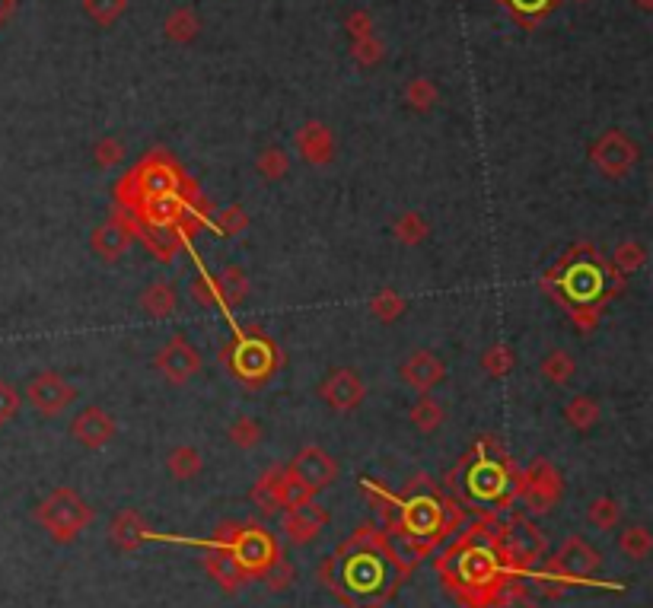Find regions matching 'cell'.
<instances>
[{
    "mask_svg": "<svg viewBox=\"0 0 653 608\" xmlns=\"http://www.w3.org/2000/svg\"><path fill=\"white\" fill-rule=\"evenodd\" d=\"M437 570L446 589H453L462 602L485 608L507 583H513L501 558V526H494L491 516L472 523L456 545L443 551Z\"/></svg>",
    "mask_w": 653,
    "mask_h": 608,
    "instance_id": "6da1fadb",
    "label": "cell"
},
{
    "mask_svg": "<svg viewBox=\"0 0 653 608\" xmlns=\"http://www.w3.org/2000/svg\"><path fill=\"white\" fill-rule=\"evenodd\" d=\"M587 246H574L567 252L561 262L545 274L548 287L558 293V300L567 306L571 319L583 328V335H590L599 316H603L606 300H612V293L606 290V284H625V274H612L606 281V265L593 258L596 252H590V258L583 255Z\"/></svg>",
    "mask_w": 653,
    "mask_h": 608,
    "instance_id": "7a4b0ae2",
    "label": "cell"
},
{
    "mask_svg": "<svg viewBox=\"0 0 653 608\" xmlns=\"http://www.w3.org/2000/svg\"><path fill=\"white\" fill-rule=\"evenodd\" d=\"M389 535H405L427 554L446 535H453V526L446 523V497L437 491L431 475H415L405 484V491L399 494V519H395V529Z\"/></svg>",
    "mask_w": 653,
    "mask_h": 608,
    "instance_id": "3957f363",
    "label": "cell"
},
{
    "mask_svg": "<svg viewBox=\"0 0 653 608\" xmlns=\"http://www.w3.org/2000/svg\"><path fill=\"white\" fill-rule=\"evenodd\" d=\"M115 207L118 211H134L137 204L150 198H166V195H198V185L182 172V166L166 153H153L147 160L137 163L125 179H118L115 188Z\"/></svg>",
    "mask_w": 653,
    "mask_h": 608,
    "instance_id": "277c9868",
    "label": "cell"
},
{
    "mask_svg": "<svg viewBox=\"0 0 653 608\" xmlns=\"http://www.w3.org/2000/svg\"><path fill=\"white\" fill-rule=\"evenodd\" d=\"M223 367L230 370V376H236L246 389H262L265 382H271L278 376L284 354L281 347L274 344V338H268L262 328H236L230 344L220 347L217 357Z\"/></svg>",
    "mask_w": 653,
    "mask_h": 608,
    "instance_id": "5b68a950",
    "label": "cell"
},
{
    "mask_svg": "<svg viewBox=\"0 0 653 608\" xmlns=\"http://www.w3.org/2000/svg\"><path fill=\"white\" fill-rule=\"evenodd\" d=\"M459 468H466V481L462 488L472 500L481 503H510L513 500V478H517V468L510 465L501 440L494 437H481L475 453L462 462Z\"/></svg>",
    "mask_w": 653,
    "mask_h": 608,
    "instance_id": "8992f818",
    "label": "cell"
},
{
    "mask_svg": "<svg viewBox=\"0 0 653 608\" xmlns=\"http://www.w3.org/2000/svg\"><path fill=\"white\" fill-rule=\"evenodd\" d=\"M211 542L230 548V554L236 558V564L246 570L249 580H262V573L281 558L278 538L259 523H236V519H230V523L214 529Z\"/></svg>",
    "mask_w": 653,
    "mask_h": 608,
    "instance_id": "52a82bcc",
    "label": "cell"
},
{
    "mask_svg": "<svg viewBox=\"0 0 653 608\" xmlns=\"http://www.w3.org/2000/svg\"><path fill=\"white\" fill-rule=\"evenodd\" d=\"M599 567H603V554H599L587 538L571 535L564 538L561 548L545 561L539 583L545 596H561L567 583H593Z\"/></svg>",
    "mask_w": 653,
    "mask_h": 608,
    "instance_id": "ba28073f",
    "label": "cell"
},
{
    "mask_svg": "<svg viewBox=\"0 0 653 608\" xmlns=\"http://www.w3.org/2000/svg\"><path fill=\"white\" fill-rule=\"evenodd\" d=\"M96 510L80 497L74 488H55L39 507H36V523L51 535V542L71 545L93 526Z\"/></svg>",
    "mask_w": 653,
    "mask_h": 608,
    "instance_id": "9c48e42d",
    "label": "cell"
},
{
    "mask_svg": "<svg viewBox=\"0 0 653 608\" xmlns=\"http://www.w3.org/2000/svg\"><path fill=\"white\" fill-rule=\"evenodd\" d=\"M513 497L523 500L532 516L552 513L564 497V475L558 472L555 462L542 456L532 459L526 472H517V478H513Z\"/></svg>",
    "mask_w": 653,
    "mask_h": 608,
    "instance_id": "30bf717a",
    "label": "cell"
},
{
    "mask_svg": "<svg viewBox=\"0 0 653 608\" xmlns=\"http://www.w3.org/2000/svg\"><path fill=\"white\" fill-rule=\"evenodd\" d=\"M542 554H545V538L526 516H513L507 526H501V558L513 583L520 577H529Z\"/></svg>",
    "mask_w": 653,
    "mask_h": 608,
    "instance_id": "8fae6325",
    "label": "cell"
},
{
    "mask_svg": "<svg viewBox=\"0 0 653 608\" xmlns=\"http://www.w3.org/2000/svg\"><path fill=\"white\" fill-rule=\"evenodd\" d=\"M77 395L80 392L74 382L55 370H42L26 382V402L45 421L61 418V414L77 402Z\"/></svg>",
    "mask_w": 653,
    "mask_h": 608,
    "instance_id": "7c38bea8",
    "label": "cell"
},
{
    "mask_svg": "<svg viewBox=\"0 0 653 608\" xmlns=\"http://www.w3.org/2000/svg\"><path fill=\"white\" fill-rule=\"evenodd\" d=\"M590 160L596 166V172H603L609 182H622L628 179V172L638 166L641 150L622 131H606L590 150Z\"/></svg>",
    "mask_w": 653,
    "mask_h": 608,
    "instance_id": "4fadbf2b",
    "label": "cell"
},
{
    "mask_svg": "<svg viewBox=\"0 0 653 608\" xmlns=\"http://www.w3.org/2000/svg\"><path fill=\"white\" fill-rule=\"evenodd\" d=\"M153 367L160 370L166 382H173V386H188L201 373V354L185 335H173L157 351V357H153Z\"/></svg>",
    "mask_w": 653,
    "mask_h": 608,
    "instance_id": "5bb4252c",
    "label": "cell"
},
{
    "mask_svg": "<svg viewBox=\"0 0 653 608\" xmlns=\"http://www.w3.org/2000/svg\"><path fill=\"white\" fill-rule=\"evenodd\" d=\"M287 472L294 475L297 481H303L313 494H319V491L332 488V484L338 481L341 468H338V462H335V456L329 453V449L309 443V446L300 449L294 459H290Z\"/></svg>",
    "mask_w": 653,
    "mask_h": 608,
    "instance_id": "9a60e30c",
    "label": "cell"
},
{
    "mask_svg": "<svg viewBox=\"0 0 653 608\" xmlns=\"http://www.w3.org/2000/svg\"><path fill=\"white\" fill-rule=\"evenodd\" d=\"M319 398H322V402L329 405L335 414H351V411H357L360 405H364L367 386H364V379H360L357 370L338 367V370H332L329 376L322 379Z\"/></svg>",
    "mask_w": 653,
    "mask_h": 608,
    "instance_id": "2e32d148",
    "label": "cell"
},
{
    "mask_svg": "<svg viewBox=\"0 0 653 608\" xmlns=\"http://www.w3.org/2000/svg\"><path fill=\"white\" fill-rule=\"evenodd\" d=\"M118 211V207H115ZM125 220H128V227H131V236L141 242V246L157 258L160 265H169L173 258L188 246V233L179 230V227H147V223H137L134 217H128L125 211H118Z\"/></svg>",
    "mask_w": 653,
    "mask_h": 608,
    "instance_id": "e0dca14e",
    "label": "cell"
},
{
    "mask_svg": "<svg viewBox=\"0 0 653 608\" xmlns=\"http://www.w3.org/2000/svg\"><path fill=\"white\" fill-rule=\"evenodd\" d=\"M329 523H332V513L325 510V507H319L316 500H309V503H303V507L284 510L281 532H284V538H287L290 545L303 548V545H313L316 538H319V532Z\"/></svg>",
    "mask_w": 653,
    "mask_h": 608,
    "instance_id": "ac0fdd59",
    "label": "cell"
},
{
    "mask_svg": "<svg viewBox=\"0 0 653 608\" xmlns=\"http://www.w3.org/2000/svg\"><path fill=\"white\" fill-rule=\"evenodd\" d=\"M131 246H134L131 227H128V220L118 211L106 223H99V227L93 230V236H90L93 255L99 258V262H106V265L118 262V258H125Z\"/></svg>",
    "mask_w": 653,
    "mask_h": 608,
    "instance_id": "d6986e66",
    "label": "cell"
},
{
    "mask_svg": "<svg viewBox=\"0 0 653 608\" xmlns=\"http://www.w3.org/2000/svg\"><path fill=\"white\" fill-rule=\"evenodd\" d=\"M115 433H118L115 418H112L106 408H99V405L83 408L77 418L71 421V437H74L83 449H102V446H109Z\"/></svg>",
    "mask_w": 653,
    "mask_h": 608,
    "instance_id": "ffe728a7",
    "label": "cell"
},
{
    "mask_svg": "<svg viewBox=\"0 0 653 608\" xmlns=\"http://www.w3.org/2000/svg\"><path fill=\"white\" fill-rule=\"evenodd\" d=\"M204 573L223 589V593H239V589L246 586V570L236 564V558L230 554V548H223V545H217V542H208L204 545Z\"/></svg>",
    "mask_w": 653,
    "mask_h": 608,
    "instance_id": "44dd1931",
    "label": "cell"
},
{
    "mask_svg": "<svg viewBox=\"0 0 653 608\" xmlns=\"http://www.w3.org/2000/svg\"><path fill=\"white\" fill-rule=\"evenodd\" d=\"M402 379H405V386L408 389H415L421 395H427L431 389H437L440 382L446 379V367H443V360L434 354V351H415V354H408V360L399 367Z\"/></svg>",
    "mask_w": 653,
    "mask_h": 608,
    "instance_id": "7402d4cb",
    "label": "cell"
},
{
    "mask_svg": "<svg viewBox=\"0 0 653 608\" xmlns=\"http://www.w3.org/2000/svg\"><path fill=\"white\" fill-rule=\"evenodd\" d=\"M294 144L309 166H325V163H332V156H335V137L329 128L319 125V121L303 125L294 137Z\"/></svg>",
    "mask_w": 653,
    "mask_h": 608,
    "instance_id": "603a6c76",
    "label": "cell"
},
{
    "mask_svg": "<svg viewBox=\"0 0 653 608\" xmlns=\"http://www.w3.org/2000/svg\"><path fill=\"white\" fill-rule=\"evenodd\" d=\"M147 523H144V516L137 513L134 507H125V510H118L112 519H109V542L118 548V551H137L144 545V538H147Z\"/></svg>",
    "mask_w": 653,
    "mask_h": 608,
    "instance_id": "cb8c5ba5",
    "label": "cell"
},
{
    "mask_svg": "<svg viewBox=\"0 0 653 608\" xmlns=\"http://www.w3.org/2000/svg\"><path fill=\"white\" fill-rule=\"evenodd\" d=\"M137 306H141V312L150 319H169L179 306V293L169 281H153L150 287H144L141 297H137Z\"/></svg>",
    "mask_w": 653,
    "mask_h": 608,
    "instance_id": "d4e9b609",
    "label": "cell"
},
{
    "mask_svg": "<svg viewBox=\"0 0 653 608\" xmlns=\"http://www.w3.org/2000/svg\"><path fill=\"white\" fill-rule=\"evenodd\" d=\"M281 478H284V465H274V468H268V472H262L259 481L252 484V503L265 516L281 510Z\"/></svg>",
    "mask_w": 653,
    "mask_h": 608,
    "instance_id": "484cf974",
    "label": "cell"
},
{
    "mask_svg": "<svg viewBox=\"0 0 653 608\" xmlns=\"http://www.w3.org/2000/svg\"><path fill=\"white\" fill-rule=\"evenodd\" d=\"M217 290H220L223 312H230L249 297V274L239 265H227L217 274Z\"/></svg>",
    "mask_w": 653,
    "mask_h": 608,
    "instance_id": "4316f807",
    "label": "cell"
},
{
    "mask_svg": "<svg viewBox=\"0 0 653 608\" xmlns=\"http://www.w3.org/2000/svg\"><path fill=\"white\" fill-rule=\"evenodd\" d=\"M166 472L176 481H195L204 472V456L195 446H173L166 453Z\"/></svg>",
    "mask_w": 653,
    "mask_h": 608,
    "instance_id": "83f0119b",
    "label": "cell"
},
{
    "mask_svg": "<svg viewBox=\"0 0 653 608\" xmlns=\"http://www.w3.org/2000/svg\"><path fill=\"white\" fill-rule=\"evenodd\" d=\"M599 418H603V405L596 402L593 395H574L571 402L564 405V421L567 427H574L580 433H587L599 424Z\"/></svg>",
    "mask_w": 653,
    "mask_h": 608,
    "instance_id": "f1b7e54d",
    "label": "cell"
},
{
    "mask_svg": "<svg viewBox=\"0 0 653 608\" xmlns=\"http://www.w3.org/2000/svg\"><path fill=\"white\" fill-rule=\"evenodd\" d=\"M364 494L370 500V507L380 516V523L392 532L395 529V519H399V494H392L383 481H370L364 478Z\"/></svg>",
    "mask_w": 653,
    "mask_h": 608,
    "instance_id": "f546056e",
    "label": "cell"
},
{
    "mask_svg": "<svg viewBox=\"0 0 653 608\" xmlns=\"http://www.w3.org/2000/svg\"><path fill=\"white\" fill-rule=\"evenodd\" d=\"M411 427H415L418 433H437L440 427H443V421H446V408H443V402H437V398L427 392V395H421L415 405H411Z\"/></svg>",
    "mask_w": 653,
    "mask_h": 608,
    "instance_id": "4dcf8cb0",
    "label": "cell"
},
{
    "mask_svg": "<svg viewBox=\"0 0 653 608\" xmlns=\"http://www.w3.org/2000/svg\"><path fill=\"white\" fill-rule=\"evenodd\" d=\"M392 236L402 242V246H408V249H415V246H421V242L431 236V223H427V217L424 214H418V211H405L402 217H395V223H392Z\"/></svg>",
    "mask_w": 653,
    "mask_h": 608,
    "instance_id": "1f68e13d",
    "label": "cell"
},
{
    "mask_svg": "<svg viewBox=\"0 0 653 608\" xmlns=\"http://www.w3.org/2000/svg\"><path fill=\"white\" fill-rule=\"evenodd\" d=\"M208 230H211L217 239H233V236H239V233L249 230V214H246L239 204H230V207H223L220 214L208 217Z\"/></svg>",
    "mask_w": 653,
    "mask_h": 608,
    "instance_id": "d6a6232c",
    "label": "cell"
},
{
    "mask_svg": "<svg viewBox=\"0 0 653 608\" xmlns=\"http://www.w3.org/2000/svg\"><path fill=\"white\" fill-rule=\"evenodd\" d=\"M367 309H370V316H373L376 322L392 325L395 319H402V316H405L408 300L402 297L399 290H380V293H376V297H370Z\"/></svg>",
    "mask_w": 653,
    "mask_h": 608,
    "instance_id": "836d02e7",
    "label": "cell"
},
{
    "mask_svg": "<svg viewBox=\"0 0 653 608\" xmlns=\"http://www.w3.org/2000/svg\"><path fill=\"white\" fill-rule=\"evenodd\" d=\"M539 373H542L545 382H552V386H567V382H571L574 373H577V363H574L571 354L561 351V347H558V351H548V354L542 357Z\"/></svg>",
    "mask_w": 653,
    "mask_h": 608,
    "instance_id": "e575fe53",
    "label": "cell"
},
{
    "mask_svg": "<svg viewBox=\"0 0 653 608\" xmlns=\"http://www.w3.org/2000/svg\"><path fill=\"white\" fill-rule=\"evenodd\" d=\"M618 551L625 554V558H631V561H647L650 558V551H653V535H650V529L647 526H628V529H622V535H618Z\"/></svg>",
    "mask_w": 653,
    "mask_h": 608,
    "instance_id": "d590c367",
    "label": "cell"
},
{
    "mask_svg": "<svg viewBox=\"0 0 653 608\" xmlns=\"http://www.w3.org/2000/svg\"><path fill=\"white\" fill-rule=\"evenodd\" d=\"M227 437H230V443L236 446V449H243V453H249V449H255V446H262V440H265V427L255 421V418H249V414H243V418H236L230 427H227Z\"/></svg>",
    "mask_w": 653,
    "mask_h": 608,
    "instance_id": "8d00e7d4",
    "label": "cell"
},
{
    "mask_svg": "<svg viewBox=\"0 0 653 608\" xmlns=\"http://www.w3.org/2000/svg\"><path fill=\"white\" fill-rule=\"evenodd\" d=\"M188 297H192V300H195L198 306H204V309H223L220 290H217V277H211L201 265H198V271H195L192 281H188Z\"/></svg>",
    "mask_w": 653,
    "mask_h": 608,
    "instance_id": "74e56055",
    "label": "cell"
},
{
    "mask_svg": "<svg viewBox=\"0 0 653 608\" xmlns=\"http://www.w3.org/2000/svg\"><path fill=\"white\" fill-rule=\"evenodd\" d=\"M622 519V507H618L615 497H596L590 507H587V523L596 532H612Z\"/></svg>",
    "mask_w": 653,
    "mask_h": 608,
    "instance_id": "f35d334b",
    "label": "cell"
},
{
    "mask_svg": "<svg viewBox=\"0 0 653 608\" xmlns=\"http://www.w3.org/2000/svg\"><path fill=\"white\" fill-rule=\"evenodd\" d=\"M513 367H517V354H513V347H507V344H491L488 351L481 354V370H485L491 379L507 376Z\"/></svg>",
    "mask_w": 653,
    "mask_h": 608,
    "instance_id": "ab89813d",
    "label": "cell"
},
{
    "mask_svg": "<svg viewBox=\"0 0 653 608\" xmlns=\"http://www.w3.org/2000/svg\"><path fill=\"white\" fill-rule=\"evenodd\" d=\"M647 265V249L641 246V242H622V246H615L612 252V268L618 274H634L638 268Z\"/></svg>",
    "mask_w": 653,
    "mask_h": 608,
    "instance_id": "60d3db41",
    "label": "cell"
},
{
    "mask_svg": "<svg viewBox=\"0 0 653 608\" xmlns=\"http://www.w3.org/2000/svg\"><path fill=\"white\" fill-rule=\"evenodd\" d=\"M255 169H259V176L265 182H281L287 172H290V160L281 147H268L259 153V160H255Z\"/></svg>",
    "mask_w": 653,
    "mask_h": 608,
    "instance_id": "b9f144b4",
    "label": "cell"
},
{
    "mask_svg": "<svg viewBox=\"0 0 653 608\" xmlns=\"http://www.w3.org/2000/svg\"><path fill=\"white\" fill-rule=\"evenodd\" d=\"M316 500V494L306 488L303 481H297L294 475L287 472L284 465V478H281V510H294V507H303V503Z\"/></svg>",
    "mask_w": 653,
    "mask_h": 608,
    "instance_id": "7bdbcfd3",
    "label": "cell"
},
{
    "mask_svg": "<svg viewBox=\"0 0 653 608\" xmlns=\"http://www.w3.org/2000/svg\"><path fill=\"white\" fill-rule=\"evenodd\" d=\"M485 608H542L536 599H532L523 586H517V583H507L501 593H497Z\"/></svg>",
    "mask_w": 653,
    "mask_h": 608,
    "instance_id": "ee69618b",
    "label": "cell"
},
{
    "mask_svg": "<svg viewBox=\"0 0 653 608\" xmlns=\"http://www.w3.org/2000/svg\"><path fill=\"white\" fill-rule=\"evenodd\" d=\"M262 583H265L268 593H284V589L294 583V564L284 561V554H281V558L262 573Z\"/></svg>",
    "mask_w": 653,
    "mask_h": 608,
    "instance_id": "f6af8a7d",
    "label": "cell"
},
{
    "mask_svg": "<svg viewBox=\"0 0 653 608\" xmlns=\"http://www.w3.org/2000/svg\"><path fill=\"white\" fill-rule=\"evenodd\" d=\"M93 160L99 169H112L125 160V144L122 141H115V137H106V141H99L93 147Z\"/></svg>",
    "mask_w": 653,
    "mask_h": 608,
    "instance_id": "bcb514c9",
    "label": "cell"
},
{
    "mask_svg": "<svg viewBox=\"0 0 653 608\" xmlns=\"http://www.w3.org/2000/svg\"><path fill=\"white\" fill-rule=\"evenodd\" d=\"M23 408V395L16 392L7 379H0V427H7Z\"/></svg>",
    "mask_w": 653,
    "mask_h": 608,
    "instance_id": "7dc6e473",
    "label": "cell"
},
{
    "mask_svg": "<svg viewBox=\"0 0 653 608\" xmlns=\"http://www.w3.org/2000/svg\"><path fill=\"white\" fill-rule=\"evenodd\" d=\"M125 0H87V10L96 16L99 23H112L118 13H122Z\"/></svg>",
    "mask_w": 653,
    "mask_h": 608,
    "instance_id": "c3c4849f",
    "label": "cell"
},
{
    "mask_svg": "<svg viewBox=\"0 0 653 608\" xmlns=\"http://www.w3.org/2000/svg\"><path fill=\"white\" fill-rule=\"evenodd\" d=\"M408 99H411V106H415V109H431V106H434V86L424 83V80L411 83Z\"/></svg>",
    "mask_w": 653,
    "mask_h": 608,
    "instance_id": "681fc988",
    "label": "cell"
},
{
    "mask_svg": "<svg viewBox=\"0 0 653 608\" xmlns=\"http://www.w3.org/2000/svg\"><path fill=\"white\" fill-rule=\"evenodd\" d=\"M166 32H169V36H176V39H188L195 32V20L188 13H179V16H173V23L166 26Z\"/></svg>",
    "mask_w": 653,
    "mask_h": 608,
    "instance_id": "f907efd6",
    "label": "cell"
}]
</instances>
